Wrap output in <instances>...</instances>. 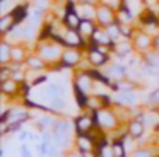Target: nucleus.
<instances>
[{"label": "nucleus", "instance_id": "obj_1", "mask_svg": "<svg viewBox=\"0 0 159 157\" xmlns=\"http://www.w3.org/2000/svg\"><path fill=\"white\" fill-rule=\"evenodd\" d=\"M34 51L48 63V67H50V65L60 61L62 53H63V48L60 46V44H57L55 41L48 39V41H36Z\"/></svg>", "mask_w": 159, "mask_h": 157}, {"label": "nucleus", "instance_id": "obj_2", "mask_svg": "<svg viewBox=\"0 0 159 157\" xmlns=\"http://www.w3.org/2000/svg\"><path fill=\"white\" fill-rule=\"evenodd\" d=\"M84 53H86V58L91 63V67H94V68H101V67H104V65L111 63V58H113V55L106 53L104 50H101L99 44L91 43V41L87 43Z\"/></svg>", "mask_w": 159, "mask_h": 157}, {"label": "nucleus", "instance_id": "obj_3", "mask_svg": "<svg viewBox=\"0 0 159 157\" xmlns=\"http://www.w3.org/2000/svg\"><path fill=\"white\" fill-rule=\"evenodd\" d=\"M132 44H134L135 48V53L137 55H145L147 51L154 50V36H152L151 33H147L145 29H142V27L137 26V29H135L134 36L130 38Z\"/></svg>", "mask_w": 159, "mask_h": 157}, {"label": "nucleus", "instance_id": "obj_4", "mask_svg": "<svg viewBox=\"0 0 159 157\" xmlns=\"http://www.w3.org/2000/svg\"><path fill=\"white\" fill-rule=\"evenodd\" d=\"M93 113V118H94V123H96V128H101V130H115L118 128V119L116 113L110 108H103V109H98V111H91Z\"/></svg>", "mask_w": 159, "mask_h": 157}, {"label": "nucleus", "instance_id": "obj_5", "mask_svg": "<svg viewBox=\"0 0 159 157\" xmlns=\"http://www.w3.org/2000/svg\"><path fill=\"white\" fill-rule=\"evenodd\" d=\"M84 58H86V53L80 48H63L60 61H62V65L67 70H75Z\"/></svg>", "mask_w": 159, "mask_h": 157}, {"label": "nucleus", "instance_id": "obj_6", "mask_svg": "<svg viewBox=\"0 0 159 157\" xmlns=\"http://www.w3.org/2000/svg\"><path fill=\"white\" fill-rule=\"evenodd\" d=\"M53 138H55L58 147H67L69 143V137H70V123L67 119H57L55 125L52 128Z\"/></svg>", "mask_w": 159, "mask_h": 157}, {"label": "nucleus", "instance_id": "obj_7", "mask_svg": "<svg viewBox=\"0 0 159 157\" xmlns=\"http://www.w3.org/2000/svg\"><path fill=\"white\" fill-rule=\"evenodd\" d=\"M116 20V10L111 9L110 5H104V3H98V14H96V22L98 26L106 27L111 22Z\"/></svg>", "mask_w": 159, "mask_h": 157}, {"label": "nucleus", "instance_id": "obj_8", "mask_svg": "<svg viewBox=\"0 0 159 157\" xmlns=\"http://www.w3.org/2000/svg\"><path fill=\"white\" fill-rule=\"evenodd\" d=\"M74 126H75V132L77 135H87V133H91L94 128H96V123H94V118H93V113H89V114H80L75 118V121H74Z\"/></svg>", "mask_w": 159, "mask_h": 157}, {"label": "nucleus", "instance_id": "obj_9", "mask_svg": "<svg viewBox=\"0 0 159 157\" xmlns=\"http://www.w3.org/2000/svg\"><path fill=\"white\" fill-rule=\"evenodd\" d=\"M72 84H77L80 89H84L87 94H91V92L94 91V78L89 75V72H87V70H79V68L74 70Z\"/></svg>", "mask_w": 159, "mask_h": 157}, {"label": "nucleus", "instance_id": "obj_10", "mask_svg": "<svg viewBox=\"0 0 159 157\" xmlns=\"http://www.w3.org/2000/svg\"><path fill=\"white\" fill-rule=\"evenodd\" d=\"M24 65H26L28 70H33V72H43L46 67H48V63H46L36 51H29L28 56H26V60H24Z\"/></svg>", "mask_w": 159, "mask_h": 157}, {"label": "nucleus", "instance_id": "obj_11", "mask_svg": "<svg viewBox=\"0 0 159 157\" xmlns=\"http://www.w3.org/2000/svg\"><path fill=\"white\" fill-rule=\"evenodd\" d=\"M82 22V17L77 10H65L62 16V24L63 27L67 29H74V31H79V26Z\"/></svg>", "mask_w": 159, "mask_h": 157}, {"label": "nucleus", "instance_id": "obj_12", "mask_svg": "<svg viewBox=\"0 0 159 157\" xmlns=\"http://www.w3.org/2000/svg\"><path fill=\"white\" fill-rule=\"evenodd\" d=\"M75 147L77 152H96V140L87 133V135H77L75 138Z\"/></svg>", "mask_w": 159, "mask_h": 157}, {"label": "nucleus", "instance_id": "obj_13", "mask_svg": "<svg viewBox=\"0 0 159 157\" xmlns=\"http://www.w3.org/2000/svg\"><path fill=\"white\" fill-rule=\"evenodd\" d=\"M144 130H145V125H144V121L139 119V118H132L130 121H128V125H127L128 137L134 138V140L140 138V137L144 135Z\"/></svg>", "mask_w": 159, "mask_h": 157}, {"label": "nucleus", "instance_id": "obj_14", "mask_svg": "<svg viewBox=\"0 0 159 157\" xmlns=\"http://www.w3.org/2000/svg\"><path fill=\"white\" fill-rule=\"evenodd\" d=\"M115 101L118 106H134L137 102V96L134 91H116L115 92Z\"/></svg>", "mask_w": 159, "mask_h": 157}, {"label": "nucleus", "instance_id": "obj_15", "mask_svg": "<svg viewBox=\"0 0 159 157\" xmlns=\"http://www.w3.org/2000/svg\"><path fill=\"white\" fill-rule=\"evenodd\" d=\"M16 26H17V22H16V19H14V14L12 12L4 14V16L0 17V38L7 36Z\"/></svg>", "mask_w": 159, "mask_h": 157}, {"label": "nucleus", "instance_id": "obj_16", "mask_svg": "<svg viewBox=\"0 0 159 157\" xmlns=\"http://www.w3.org/2000/svg\"><path fill=\"white\" fill-rule=\"evenodd\" d=\"M19 87H21V82L14 80V78H9V80L0 82V91L5 97H14L19 94Z\"/></svg>", "mask_w": 159, "mask_h": 157}, {"label": "nucleus", "instance_id": "obj_17", "mask_svg": "<svg viewBox=\"0 0 159 157\" xmlns=\"http://www.w3.org/2000/svg\"><path fill=\"white\" fill-rule=\"evenodd\" d=\"M29 7H31V3H26V2H21L16 5V9L12 10V14H14V19L17 24H22L26 22V20L29 19V16H31V12H29Z\"/></svg>", "mask_w": 159, "mask_h": 157}, {"label": "nucleus", "instance_id": "obj_18", "mask_svg": "<svg viewBox=\"0 0 159 157\" xmlns=\"http://www.w3.org/2000/svg\"><path fill=\"white\" fill-rule=\"evenodd\" d=\"M72 89H74V97H75V102L80 109H87V102H89V97L91 94H87L84 89H80L77 84H72Z\"/></svg>", "mask_w": 159, "mask_h": 157}, {"label": "nucleus", "instance_id": "obj_19", "mask_svg": "<svg viewBox=\"0 0 159 157\" xmlns=\"http://www.w3.org/2000/svg\"><path fill=\"white\" fill-rule=\"evenodd\" d=\"M104 29H106V33H108V36H110V39H111V43H113V44H116L118 41L123 39L121 31H120V22H118V19L115 20V22H111L110 26H106Z\"/></svg>", "mask_w": 159, "mask_h": 157}, {"label": "nucleus", "instance_id": "obj_20", "mask_svg": "<svg viewBox=\"0 0 159 157\" xmlns=\"http://www.w3.org/2000/svg\"><path fill=\"white\" fill-rule=\"evenodd\" d=\"M98 27V22L96 20H91V19H82V22H80L79 26V33L82 34V38H86V39H89L91 36H93L94 29Z\"/></svg>", "mask_w": 159, "mask_h": 157}, {"label": "nucleus", "instance_id": "obj_21", "mask_svg": "<svg viewBox=\"0 0 159 157\" xmlns=\"http://www.w3.org/2000/svg\"><path fill=\"white\" fill-rule=\"evenodd\" d=\"M11 51H12V44L9 41L5 39L0 41V65H7L11 61Z\"/></svg>", "mask_w": 159, "mask_h": 157}, {"label": "nucleus", "instance_id": "obj_22", "mask_svg": "<svg viewBox=\"0 0 159 157\" xmlns=\"http://www.w3.org/2000/svg\"><path fill=\"white\" fill-rule=\"evenodd\" d=\"M113 154L115 157H127V150H125V140H113Z\"/></svg>", "mask_w": 159, "mask_h": 157}, {"label": "nucleus", "instance_id": "obj_23", "mask_svg": "<svg viewBox=\"0 0 159 157\" xmlns=\"http://www.w3.org/2000/svg\"><path fill=\"white\" fill-rule=\"evenodd\" d=\"M67 106L65 99H63V96H60V97H53L50 99V108L53 109V113H58V111H63Z\"/></svg>", "mask_w": 159, "mask_h": 157}, {"label": "nucleus", "instance_id": "obj_24", "mask_svg": "<svg viewBox=\"0 0 159 157\" xmlns=\"http://www.w3.org/2000/svg\"><path fill=\"white\" fill-rule=\"evenodd\" d=\"M55 121L57 119L52 116V113H46L45 116H39L38 118V125H39V128H53V125H55Z\"/></svg>", "mask_w": 159, "mask_h": 157}, {"label": "nucleus", "instance_id": "obj_25", "mask_svg": "<svg viewBox=\"0 0 159 157\" xmlns=\"http://www.w3.org/2000/svg\"><path fill=\"white\" fill-rule=\"evenodd\" d=\"M132 157H154V152L149 147H139L132 152Z\"/></svg>", "mask_w": 159, "mask_h": 157}, {"label": "nucleus", "instance_id": "obj_26", "mask_svg": "<svg viewBox=\"0 0 159 157\" xmlns=\"http://www.w3.org/2000/svg\"><path fill=\"white\" fill-rule=\"evenodd\" d=\"M12 78V70L9 65H0V82Z\"/></svg>", "mask_w": 159, "mask_h": 157}, {"label": "nucleus", "instance_id": "obj_27", "mask_svg": "<svg viewBox=\"0 0 159 157\" xmlns=\"http://www.w3.org/2000/svg\"><path fill=\"white\" fill-rule=\"evenodd\" d=\"M46 80H48V75H41V74H39L38 77L31 82V84H33V87H36V85H39V84H48Z\"/></svg>", "mask_w": 159, "mask_h": 157}, {"label": "nucleus", "instance_id": "obj_28", "mask_svg": "<svg viewBox=\"0 0 159 157\" xmlns=\"http://www.w3.org/2000/svg\"><path fill=\"white\" fill-rule=\"evenodd\" d=\"M99 3H104V5H110L111 9H115V10H118V7H120V3H121V0H101Z\"/></svg>", "mask_w": 159, "mask_h": 157}, {"label": "nucleus", "instance_id": "obj_29", "mask_svg": "<svg viewBox=\"0 0 159 157\" xmlns=\"http://www.w3.org/2000/svg\"><path fill=\"white\" fill-rule=\"evenodd\" d=\"M149 101H151L152 104H159V87H156L154 91L151 92V96H149Z\"/></svg>", "mask_w": 159, "mask_h": 157}, {"label": "nucleus", "instance_id": "obj_30", "mask_svg": "<svg viewBox=\"0 0 159 157\" xmlns=\"http://www.w3.org/2000/svg\"><path fill=\"white\" fill-rule=\"evenodd\" d=\"M21 154H22V157H31V154H29V150H28V147H26V145L21 147Z\"/></svg>", "mask_w": 159, "mask_h": 157}, {"label": "nucleus", "instance_id": "obj_31", "mask_svg": "<svg viewBox=\"0 0 159 157\" xmlns=\"http://www.w3.org/2000/svg\"><path fill=\"white\" fill-rule=\"evenodd\" d=\"M154 50H159V33L154 36Z\"/></svg>", "mask_w": 159, "mask_h": 157}, {"label": "nucleus", "instance_id": "obj_32", "mask_svg": "<svg viewBox=\"0 0 159 157\" xmlns=\"http://www.w3.org/2000/svg\"><path fill=\"white\" fill-rule=\"evenodd\" d=\"M82 2H87V3H94V5H98L101 0H82Z\"/></svg>", "mask_w": 159, "mask_h": 157}, {"label": "nucleus", "instance_id": "obj_33", "mask_svg": "<svg viewBox=\"0 0 159 157\" xmlns=\"http://www.w3.org/2000/svg\"><path fill=\"white\" fill-rule=\"evenodd\" d=\"M26 137H28V133H26V132H22L21 135H19V138H21V140H26Z\"/></svg>", "mask_w": 159, "mask_h": 157}, {"label": "nucleus", "instance_id": "obj_34", "mask_svg": "<svg viewBox=\"0 0 159 157\" xmlns=\"http://www.w3.org/2000/svg\"><path fill=\"white\" fill-rule=\"evenodd\" d=\"M156 78H157V82H159V72H157V75H156Z\"/></svg>", "mask_w": 159, "mask_h": 157}, {"label": "nucleus", "instance_id": "obj_35", "mask_svg": "<svg viewBox=\"0 0 159 157\" xmlns=\"http://www.w3.org/2000/svg\"><path fill=\"white\" fill-rule=\"evenodd\" d=\"M157 109H159V104H157Z\"/></svg>", "mask_w": 159, "mask_h": 157}, {"label": "nucleus", "instance_id": "obj_36", "mask_svg": "<svg viewBox=\"0 0 159 157\" xmlns=\"http://www.w3.org/2000/svg\"><path fill=\"white\" fill-rule=\"evenodd\" d=\"M157 53H159V50H157Z\"/></svg>", "mask_w": 159, "mask_h": 157}]
</instances>
